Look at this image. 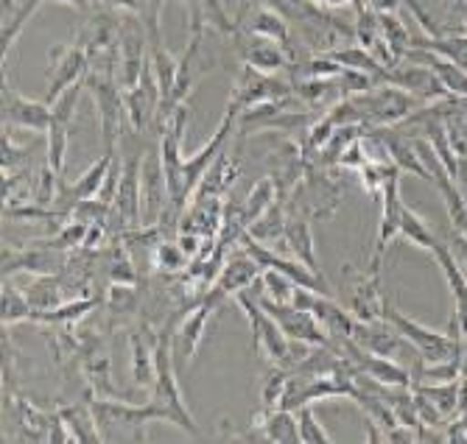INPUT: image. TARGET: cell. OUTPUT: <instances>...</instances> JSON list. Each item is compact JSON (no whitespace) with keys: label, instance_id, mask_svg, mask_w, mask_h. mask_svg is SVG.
I'll return each mask as SVG.
<instances>
[{"label":"cell","instance_id":"cell-1","mask_svg":"<svg viewBox=\"0 0 467 444\" xmlns=\"http://www.w3.org/2000/svg\"><path fill=\"white\" fill-rule=\"evenodd\" d=\"M93 417L101 430L104 441H146V430L154 422H168L165 408H160L151 399L138 403V399H112V397H93Z\"/></svg>","mask_w":467,"mask_h":444},{"label":"cell","instance_id":"cell-2","mask_svg":"<svg viewBox=\"0 0 467 444\" xmlns=\"http://www.w3.org/2000/svg\"><path fill=\"white\" fill-rule=\"evenodd\" d=\"M174 322H168L157 336H154V364H157V380L154 388L149 391V399L157 403L160 408L168 411L171 417V425H177L180 430H185L191 439H199V425L193 419V414L185 406L182 388L177 383V372H174Z\"/></svg>","mask_w":467,"mask_h":444},{"label":"cell","instance_id":"cell-3","mask_svg":"<svg viewBox=\"0 0 467 444\" xmlns=\"http://www.w3.org/2000/svg\"><path fill=\"white\" fill-rule=\"evenodd\" d=\"M350 101L361 112V123L369 129L400 126L406 118H411L417 109L426 107L417 96L400 90V87H392V84H375L367 93L350 96Z\"/></svg>","mask_w":467,"mask_h":444},{"label":"cell","instance_id":"cell-4","mask_svg":"<svg viewBox=\"0 0 467 444\" xmlns=\"http://www.w3.org/2000/svg\"><path fill=\"white\" fill-rule=\"evenodd\" d=\"M84 87H88V93L93 96L99 109L101 146L104 151H115L120 143V131L130 126V115H126V104H123V87L118 76L93 73V70H88V76H84Z\"/></svg>","mask_w":467,"mask_h":444},{"label":"cell","instance_id":"cell-5","mask_svg":"<svg viewBox=\"0 0 467 444\" xmlns=\"http://www.w3.org/2000/svg\"><path fill=\"white\" fill-rule=\"evenodd\" d=\"M384 319L411 344L417 346V352L422 355V364H437V361H451V358H462L464 355V341L451 338L448 333H437L426 325H420L414 319H409L406 314L387 302L384 305Z\"/></svg>","mask_w":467,"mask_h":444},{"label":"cell","instance_id":"cell-6","mask_svg":"<svg viewBox=\"0 0 467 444\" xmlns=\"http://www.w3.org/2000/svg\"><path fill=\"white\" fill-rule=\"evenodd\" d=\"M294 98V84L291 78H280L277 73H261L249 65H241L235 84H233V98L230 107L233 112H244L254 104L266 101H291Z\"/></svg>","mask_w":467,"mask_h":444},{"label":"cell","instance_id":"cell-7","mask_svg":"<svg viewBox=\"0 0 467 444\" xmlns=\"http://www.w3.org/2000/svg\"><path fill=\"white\" fill-rule=\"evenodd\" d=\"M350 338H353V344H358L361 349H367L372 355H380V358H392V361L406 358L409 372L422 364V355L417 352V346H411L387 319H375V322L356 319Z\"/></svg>","mask_w":467,"mask_h":444},{"label":"cell","instance_id":"cell-8","mask_svg":"<svg viewBox=\"0 0 467 444\" xmlns=\"http://www.w3.org/2000/svg\"><path fill=\"white\" fill-rule=\"evenodd\" d=\"M0 112H4V126L9 129H26L36 131V135H46L54 120V109L48 101H34L26 98L20 90H15L9 65L4 62V90H0Z\"/></svg>","mask_w":467,"mask_h":444},{"label":"cell","instance_id":"cell-9","mask_svg":"<svg viewBox=\"0 0 467 444\" xmlns=\"http://www.w3.org/2000/svg\"><path fill=\"white\" fill-rule=\"evenodd\" d=\"M238 307L244 310V316L249 322V333H252V346L254 352L261 355V358H266L269 364H283L285 358V349H288V336L280 330V325L266 314V310L258 305V299H254L249 291H241L235 296Z\"/></svg>","mask_w":467,"mask_h":444},{"label":"cell","instance_id":"cell-10","mask_svg":"<svg viewBox=\"0 0 467 444\" xmlns=\"http://www.w3.org/2000/svg\"><path fill=\"white\" fill-rule=\"evenodd\" d=\"M264 274L261 263L254 260L246 249H238L235 254H230L222 265L219 277L213 280V285H210L204 291V302H210L216 310L219 305H224L227 299H235L241 291H249L254 283H258V277Z\"/></svg>","mask_w":467,"mask_h":444},{"label":"cell","instance_id":"cell-11","mask_svg":"<svg viewBox=\"0 0 467 444\" xmlns=\"http://www.w3.org/2000/svg\"><path fill=\"white\" fill-rule=\"evenodd\" d=\"M90 70L88 54H84L76 42L67 46H54L48 51V65H46V101L54 104L65 90H70L73 84L84 81Z\"/></svg>","mask_w":467,"mask_h":444},{"label":"cell","instance_id":"cell-12","mask_svg":"<svg viewBox=\"0 0 467 444\" xmlns=\"http://www.w3.org/2000/svg\"><path fill=\"white\" fill-rule=\"evenodd\" d=\"M400 176L387 182L384 193H380V218H378V241H375V252L369 257L367 272L380 274L387 263V252L392 246V241L400 238V221H403V196H400Z\"/></svg>","mask_w":467,"mask_h":444},{"label":"cell","instance_id":"cell-13","mask_svg":"<svg viewBox=\"0 0 467 444\" xmlns=\"http://www.w3.org/2000/svg\"><path fill=\"white\" fill-rule=\"evenodd\" d=\"M378 84H392V87H400V90L417 96L422 104H434V101H442V98H451L445 84L437 78V73L429 67V65H420V62H409L403 59L400 65L389 67L380 73Z\"/></svg>","mask_w":467,"mask_h":444},{"label":"cell","instance_id":"cell-14","mask_svg":"<svg viewBox=\"0 0 467 444\" xmlns=\"http://www.w3.org/2000/svg\"><path fill=\"white\" fill-rule=\"evenodd\" d=\"M345 291H348V310L358 322L384 319L387 299L380 296V274L372 272H353V265H345Z\"/></svg>","mask_w":467,"mask_h":444},{"label":"cell","instance_id":"cell-15","mask_svg":"<svg viewBox=\"0 0 467 444\" xmlns=\"http://www.w3.org/2000/svg\"><path fill=\"white\" fill-rule=\"evenodd\" d=\"M4 417L9 425L17 428L23 441L31 444H48V433H51V419L54 411H42L34 399H28L26 394L15 391V394H4Z\"/></svg>","mask_w":467,"mask_h":444},{"label":"cell","instance_id":"cell-16","mask_svg":"<svg viewBox=\"0 0 467 444\" xmlns=\"http://www.w3.org/2000/svg\"><path fill=\"white\" fill-rule=\"evenodd\" d=\"M258 305L266 310V314L280 325V330L288 336V338H300V341H308L314 346H322V344H330V336L327 330L311 316L306 310L294 307V305H280V302H272L266 296H254Z\"/></svg>","mask_w":467,"mask_h":444},{"label":"cell","instance_id":"cell-17","mask_svg":"<svg viewBox=\"0 0 467 444\" xmlns=\"http://www.w3.org/2000/svg\"><path fill=\"white\" fill-rule=\"evenodd\" d=\"M140 196H143V224H157L168 207V185L162 173L160 146H149L143 151L140 165Z\"/></svg>","mask_w":467,"mask_h":444},{"label":"cell","instance_id":"cell-18","mask_svg":"<svg viewBox=\"0 0 467 444\" xmlns=\"http://www.w3.org/2000/svg\"><path fill=\"white\" fill-rule=\"evenodd\" d=\"M233 39H235L241 65H249L261 73H280V70H288V65H291V57L280 42H272L266 36H254L241 28Z\"/></svg>","mask_w":467,"mask_h":444},{"label":"cell","instance_id":"cell-19","mask_svg":"<svg viewBox=\"0 0 467 444\" xmlns=\"http://www.w3.org/2000/svg\"><path fill=\"white\" fill-rule=\"evenodd\" d=\"M146 151V149H143ZM143 151H135L130 160L123 162V176L118 185V196L112 210L126 227H140L143 224V196H140V165H143Z\"/></svg>","mask_w":467,"mask_h":444},{"label":"cell","instance_id":"cell-20","mask_svg":"<svg viewBox=\"0 0 467 444\" xmlns=\"http://www.w3.org/2000/svg\"><path fill=\"white\" fill-rule=\"evenodd\" d=\"M130 372H132V383L140 391H151L154 380H157V364H154V336L149 325H140L138 330H130Z\"/></svg>","mask_w":467,"mask_h":444},{"label":"cell","instance_id":"cell-21","mask_svg":"<svg viewBox=\"0 0 467 444\" xmlns=\"http://www.w3.org/2000/svg\"><path fill=\"white\" fill-rule=\"evenodd\" d=\"M241 170H244L241 160H235V157H230V154L222 151V154L213 160V165L207 168L204 180L199 182L193 199H227V193H230V188L235 185V180L241 176ZM193 199H191V201H193Z\"/></svg>","mask_w":467,"mask_h":444},{"label":"cell","instance_id":"cell-22","mask_svg":"<svg viewBox=\"0 0 467 444\" xmlns=\"http://www.w3.org/2000/svg\"><path fill=\"white\" fill-rule=\"evenodd\" d=\"M280 246H285V254H291V257H296L300 263H306L314 274L322 277L319 260H317V249H314V235H311V218L288 212L285 238H283Z\"/></svg>","mask_w":467,"mask_h":444},{"label":"cell","instance_id":"cell-23","mask_svg":"<svg viewBox=\"0 0 467 444\" xmlns=\"http://www.w3.org/2000/svg\"><path fill=\"white\" fill-rule=\"evenodd\" d=\"M115 151H118V149H115ZM115 151H104L88 170L78 173L70 185H62V180H59V191L67 196V201H70L73 207H76L78 201L99 199V191H101V185H104V180H107V173H109V165H112V160H115Z\"/></svg>","mask_w":467,"mask_h":444},{"label":"cell","instance_id":"cell-24","mask_svg":"<svg viewBox=\"0 0 467 444\" xmlns=\"http://www.w3.org/2000/svg\"><path fill=\"white\" fill-rule=\"evenodd\" d=\"M238 28L241 31H249L254 36H266L272 42H280V46L288 48L291 42V28H288V20L275 9V6H254L246 17L238 20Z\"/></svg>","mask_w":467,"mask_h":444},{"label":"cell","instance_id":"cell-25","mask_svg":"<svg viewBox=\"0 0 467 444\" xmlns=\"http://www.w3.org/2000/svg\"><path fill=\"white\" fill-rule=\"evenodd\" d=\"M252 425L261 430L264 441H272V444H296L300 441V425H296L294 411L261 408L258 414H254Z\"/></svg>","mask_w":467,"mask_h":444},{"label":"cell","instance_id":"cell-26","mask_svg":"<svg viewBox=\"0 0 467 444\" xmlns=\"http://www.w3.org/2000/svg\"><path fill=\"white\" fill-rule=\"evenodd\" d=\"M213 314H216V307L210 305V302H204V299H199V302L191 307V314L182 319V325H180L177 344H180V352H182V358H185L188 367H191L193 358H196L199 344H202L204 330H207V322L213 319Z\"/></svg>","mask_w":467,"mask_h":444},{"label":"cell","instance_id":"cell-27","mask_svg":"<svg viewBox=\"0 0 467 444\" xmlns=\"http://www.w3.org/2000/svg\"><path fill=\"white\" fill-rule=\"evenodd\" d=\"M409 62H420V65H429L437 78L445 84L448 96H456V98H467V70H462L456 62L440 57V54H431V51H422V48H409L406 54Z\"/></svg>","mask_w":467,"mask_h":444},{"label":"cell","instance_id":"cell-28","mask_svg":"<svg viewBox=\"0 0 467 444\" xmlns=\"http://www.w3.org/2000/svg\"><path fill=\"white\" fill-rule=\"evenodd\" d=\"M65 291H67L65 277H59V274H36L31 280V285L26 288V296H28V302L34 307V314H46V310H54L67 299Z\"/></svg>","mask_w":467,"mask_h":444},{"label":"cell","instance_id":"cell-29","mask_svg":"<svg viewBox=\"0 0 467 444\" xmlns=\"http://www.w3.org/2000/svg\"><path fill=\"white\" fill-rule=\"evenodd\" d=\"M285 224H288V210H285V201L277 199L258 221H252L246 232L258 243H266V246L277 249L283 243V238H285Z\"/></svg>","mask_w":467,"mask_h":444},{"label":"cell","instance_id":"cell-30","mask_svg":"<svg viewBox=\"0 0 467 444\" xmlns=\"http://www.w3.org/2000/svg\"><path fill=\"white\" fill-rule=\"evenodd\" d=\"M431 254H434L437 265L442 269V277H445V283H448V288H451V294L456 299V307L459 310H467V274L462 269V263L456 260V254L451 252V246L442 243V241H437V246H434Z\"/></svg>","mask_w":467,"mask_h":444},{"label":"cell","instance_id":"cell-31","mask_svg":"<svg viewBox=\"0 0 467 444\" xmlns=\"http://www.w3.org/2000/svg\"><path fill=\"white\" fill-rule=\"evenodd\" d=\"M57 411H59V417L65 419V425H67L73 441H104L90 406H78V403H73V406H62V408H57Z\"/></svg>","mask_w":467,"mask_h":444},{"label":"cell","instance_id":"cell-32","mask_svg":"<svg viewBox=\"0 0 467 444\" xmlns=\"http://www.w3.org/2000/svg\"><path fill=\"white\" fill-rule=\"evenodd\" d=\"M417 394H422L429 399V403L448 419L459 411V403H462V388H459V380H451V383H414L411 386Z\"/></svg>","mask_w":467,"mask_h":444},{"label":"cell","instance_id":"cell-33","mask_svg":"<svg viewBox=\"0 0 467 444\" xmlns=\"http://www.w3.org/2000/svg\"><path fill=\"white\" fill-rule=\"evenodd\" d=\"M400 238L414 243L417 249H426V252H434L437 246V232L431 230V224L420 212H414L409 204H403V221H400Z\"/></svg>","mask_w":467,"mask_h":444},{"label":"cell","instance_id":"cell-34","mask_svg":"<svg viewBox=\"0 0 467 444\" xmlns=\"http://www.w3.org/2000/svg\"><path fill=\"white\" fill-rule=\"evenodd\" d=\"M336 65H342L345 70H361V73H369L375 78H380V73H384V67L378 65V59L369 54V48L358 46V42H348V46L336 48L327 54Z\"/></svg>","mask_w":467,"mask_h":444},{"label":"cell","instance_id":"cell-35","mask_svg":"<svg viewBox=\"0 0 467 444\" xmlns=\"http://www.w3.org/2000/svg\"><path fill=\"white\" fill-rule=\"evenodd\" d=\"M188 12H196L210 28H216L224 36H235L238 34V23L227 15L224 0H185Z\"/></svg>","mask_w":467,"mask_h":444},{"label":"cell","instance_id":"cell-36","mask_svg":"<svg viewBox=\"0 0 467 444\" xmlns=\"http://www.w3.org/2000/svg\"><path fill=\"white\" fill-rule=\"evenodd\" d=\"M126 249H130V246H126L120 238L115 243H109V249H107V277L115 285H138L135 263H132V257Z\"/></svg>","mask_w":467,"mask_h":444},{"label":"cell","instance_id":"cell-37","mask_svg":"<svg viewBox=\"0 0 467 444\" xmlns=\"http://www.w3.org/2000/svg\"><path fill=\"white\" fill-rule=\"evenodd\" d=\"M280 199V191H277V182L272 180V176H264V180H258L252 185V191L246 193L244 199V215H246V224H252V221H258L275 201Z\"/></svg>","mask_w":467,"mask_h":444},{"label":"cell","instance_id":"cell-38","mask_svg":"<svg viewBox=\"0 0 467 444\" xmlns=\"http://www.w3.org/2000/svg\"><path fill=\"white\" fill-rule=\"evenodd\" d=\"M294 288H296V285H294L285 274H280V272H275V269H264V274L258 277V283H254V285L249 288V294H252V296H264V294H266V299H272V302L291 305Z\"/></svg>","mask_w":467,"mask_h":444},{"label":"cell","instance_id":"cell-39","mask_svg":"<svg viewBox=\"0 0 467 444\" xmlns=\"http://www.w3.org/2000/svg\"><path fill=\"white\" fill-rule=\"evenodd\" d=\"M151 265L162 274H180L191 265V257L185 254V249L177 243V241H160L154 246V254H151Z\"/></svg>","mask_w":467,"mask_h":444},{"label":"cell","instance_id":"cell-40","mask_svg":"<svg viewBox=\"0 0 467 444\" xmlns=\"http://www.w3.org/2000/svg\"><path fill=\"white\" fill-rule=\"evenodd\" d=\"M67 140H70V123L51 120V129L46 131V162H48L59 176L65 173Z\"/></svg>","mask_w":467,"mask_h":444},{"label":"cell","instance_id":"cell-41","mask_svg":"<svg viewBox=\"0 0 467 444\" xmlns=\"http://www.w3.org/2000/svg\"><path fill=\"white\" fill-rule=\"evenodd\" d=\"M0 319H4V327H12V325H20V322H31L34 316V307L26 296V291H17L12 288V283L6 280L4 285V307H0Z\"/></svg>","mask_w":467,"mask_h":444},{"label":"cell","instance_id":"cell-42","mask_svg":"<svg viewBox=\"0 0 467 444\" xmlns=\"http://www.w3.org/2000/svg\"><path fill=\"white\" fill-rule=\"evenodd\" d=\"M378 17H380V36H384V42L400 59H406V54L411 48V34H409L406 23H400L398 15H378Z\"/></svg>","mask_w":467,"mask_h":444},{"label":"cell","instance_id":"cell-43","mask_svg":"<svg viewBox=\"0 0 467 444\" xmlns=\"http://www.w3.org/2000/svg\"><path fill=\"white\" fill-rule=\"evenodd\" d=\"M107 305H109V314L115 319L132 316V314H138V310H140V291L135 285H115V283H109Z\"/></svg>","mask_w":467,"mask_h":444},{"label":"cell","instance_id":"cell-44","mask_svg":"<svg viewBox=\"0 0 467 444\" xmlns=\"http://www.w3.org/2000/svg\"><path fill=\"white\" fill-rule=\"evenodd\" d=\"M285 383H288V369L272 364V369L261 377V408H280Z\"/></svg>","mask_w":467,"mask_h":444},{"label":"cell","instance_id":"cell-45","mask_svg":"<svg viewBox=\"0 0 467 444\" xmlns=\"http://www.w3.org/2000/svg\"><path fill=\"white\" fill-rule=\"evenodd\" d=\"M378 36H380V17L369 6L358 9L356 12V23H353V39L358 42V46H364V48H372Z\"/></svg>","mask_w":467,"mask_h":444},{"label":"cell","instance_id":"cell-46","mask_svg":"<svg viewBox=\"0 0 467 444\" xmlns=\"http://www.w3.org/2000/svg\"><path fill=\"white\" fill-rule=\"evenodd\" d=\"M296 425H300V441L303 444H327V441H333V436L325 430V425L317 419V414L308 406L296 411Z\"/></svg>","mask_w":467,"mask_h":444},{"label":"cell","instance_id":"cell-47","mask_svg":"<svg viewBox=\"0 0 467 444\" xmlns=\"http://www.w3.org/2000/svg\"><path fill=\"white\" fill-rule=\"evenodd\" d=\"M31 154H34V149H23V146H17V143H15V138H12V129H9V126H4V173L20 170Z\"/></svg>","mask_w":467,"mask_h":444},{"label":"cell","instance_id":"cell-48","mask_svg":"<svg viewBox=\"0 0 467 444\" xmlns=\"http://www.w3.org/2000/svg\"><path fill=\"white\" fill-rule=\"evenodd\" d=\"M120 176H123V160H120V154L115 151V160H112V165H109V173H107V180H104V185H101V191H99V201H104L107 207L115 204Z\"/></svg>","mask_w":467,"mask_h":444},{"label":"cell","instance_id":"cell-49","mask_svg":"<svg viewBox=\"0 0 467 444\" xmlns=\"http://www.w3.org/2000/svg\"><path fill=\"white\" fill-rule=\"evenodd\" d=\"M364 138V135H361ZM361 138L356 140V143H350L348 149H345V154L338 157V168H348V170H361L369 160H367V151H364V143H361Z\"/></svg>","mask_w":467,"mask_h":444},{"label":"cell","instance_id":"cell-50","mask_svg":"<svg viewBox=\"0 0 467 444\" xmlns=\"http://www.w3.org/2000/svg\"><path fill=\"white\" fill-rule=\"evenodd\" d=\"M367 6L375 15H398V9L403 6V0H367Z\"/></svg>","mask_w":467,"mask_h":444},{"label":"cell","instance_id":"cell-51","mask_svg":"<svg viewBox=\"0 0 467 444\" xmlns=\"http://www.w3.org/2000/svg\"><path fill=\"white\" fill-rule=\"evenodd\" d=\"M445 6L453 15V20L467 28V0H445Z\"/></svg>","mask_w":467,"mask_h":444},{"label":"cell","instance_id":"cell-52","mask_svg":"<svg viewBox=\"0 0 467 444\" xmlns=\"http://www.w3.org/2000/svg\"><path fill=\"white\" fill-rule=\"evenodd\" d=\"M311 4L319 6V9H342V6L356 4V0H311Z\"/></svg>","mask_w":467,"mask_h":444},{"label":"cell","instance_id":"cell-53","mask_svg":"<svg viewBox=\"0 0 467 444\" xmlns=\"http://www.w3.org/2000/svg\"><path fill=\"white\" fill-rule=\"evenodd\" d=\"M36 4H46V0H36ZM59 4H67V6H73V9H78V12H90V4H88V0H59Z\"/></svg>","mask_w":467,"mask_h":444}]
</instances>
